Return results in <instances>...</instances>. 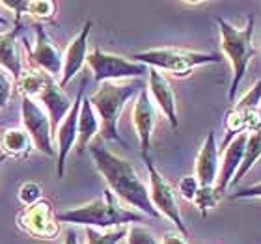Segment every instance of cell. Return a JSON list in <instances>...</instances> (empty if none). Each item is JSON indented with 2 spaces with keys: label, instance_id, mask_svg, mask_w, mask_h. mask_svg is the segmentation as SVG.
Wrapping results in <instances>:
<instances>
[{
  "label": "cell",
  "instance_id": "cell-27",
  "mask_svg": "<svg viewBox=\"0 0 261 244\" xmlns=\"http://www.w3.org/2000/svg\"><path fill=\"white\" fill-rule=\"evenodd\" d=\"M218 198H220V194L217 192V186H200L198 192H196V198L192 200V203L205 214L209 209L217 207Z\"/></svg>",
  "mask_w": 261,
  "mask_h": 244
},
{
  "label": "cell",
  "instance_id": "cell-32",
  "mask_svg": "<svg viewBox=\"0 0 261 244\" xmlns=\"http://www.w3.org/2000/svg\"><path fill=\"white\" fill-rule=\"evenodd\" d=\"M64 244H81L79 242V237H76V233L73 231V229H67V231H65Z\"/></svg>",
  "mask_w": 261,
  "mask_h": 244
},
{
  "label": "cell",
  "instance_id": "cell-25",
  "mask_svg": "<svg viewBox=\"0 0 261 244\" xmlns=\"http://www.w3.org/2000/svg\"><path fill=\"white\" fill-rule=\"evenodd\" d=\"M17 200L22 207L36 205L38 201L43 200V186L36 181H24L17 190Z\"/></svg>",
  "mask_w": 261,
  "mask_h": 244
},
{
  "label": "cell",
  "instance_id": "cell-21",
  "mask_svg": "<svg viewBox=\"0 0 261 244\" xmlns=\"http://www.w3.org/2000/svg\"><path fill=\"white\" fill-rule=\"evenodd\" d=\"M261 158V125L256 130L248 132V138H246V147H245V157H243V162H241V168L235 175V179L231 184H237L239 181L245 179V175L254 168V164Z\"/></svg>",
  "mask_w": 261,
  "mask_h": 244
},
{
  "label": "cell",
  "instance_id": "cell-10",
  "mask_svg": "<svg viewBox=\"0 0 261 244\" xmlns=\"http://www.w3.org/2000/svg\"><path fill=\"white\" fill-rule=\"evenodd\" d=\"M22 43L27 47V55L32 60V64L38 67V71L45 73L50 78H58L62 76V67H64V52L55 45L50 39L43 24H36V41L34 47H30L27 38H22Z\"/></svg>",
  "mask_w": 261,
  "mask_h": 244
},
{
  "label": "cell",
  "instance_id": "cell-12",
  "mask_svg": "<svg viewBox=\"0 0 261 244\" xmlns=\"http://www.w3.org/2000/svg\"><path fill=\"white\" fill-rule=\"evenodd\" d=\"M130 118H133V127H135L138 144H140V155L142 157H149L153 130L157 125V110H155V104H153L151 97L147 93V88H144L136 95Z\"/></svg>",
  "mask_w": 261,
  "mask_h": 244
},
{
  "label": "cell",
  "instance_id": "cell-4",
  "mask_svg": "<svg viewBox=\"0 0 261 244\" xmlns=\"http://www.w3.org/2000/svg\"><path fill=\"white\" fill-rule=\"evenodd\" d=\"M218 24V32H220V49L224 56L231 64V84H229L228 99L229 103L235 101V95L239 92V86L243 78H245L248 65L252 58L257 55V49L254 47V28H256V17L248 15V21L243 28L233 26L224 17H215Z\"/></svg>",
  "mask_w": 261,
  "mask_h": 244
},
{
  "label": "cell",
  "instance_id": "cell-33",
  "mask_svg": "<svg viewBox=\"0 0 261 244\" xmlns=\"http://www.w3.org/2000/svg\"><path fill=\"white\" fill-rule=\"evenodd\" d=\"M8 24H10V21H8V19H6V17L0 13V26H8Z\"/></svg>",
  "mask_w": 261,
  "mask_h": 244
},
{
  "label": "cell",
  "instance_id": "cell-2",
  "mask_svg": "<svg viewBox=\"0 0 261 244\" xmlns=\"http://www.w3.org/2000/svg\"><path fill=\"white\" fill-rule=\"evenodd\" d=\"M58 222L105 231V229L127 228L130 224H140L144 222V214L121 207L118 203V198L110 190H105L95 200L58 212Z\"/></svg>",
  "mask_w": 261,
  "mask_h": 244
},
{
  "label": "cell",
  "instance_id": "cell-3",
  "mask_svg": "<svg viewBox=\"0 0 261 244\" xmlns=\"http://www.w3.org/2000/svg\"><path fill=\"white\" fill-rule=\"evenodd\" d=\"M144 90L140 80H120V82H103L97 90L90 95L95 114L101 121V136L109 142H118L127 147V142L120 136L118 123H120L121 112L130 99L136 97Z\"/></svg>",
  "mask_w": 261,
  "mask_h": 244
},
{
  "label": "cell",
  "instance_id": "cell-18",
  "mask_svg": "<svg viewBox=\"0 0 261 244\" xmlns=\"http://www.w3.org/2000/svg\"><path fill=\"white\" fill-rule=\"evenodd\" d=\"M19 34H21V24H15V28L10 32L0 34V69L6 71L15 82L24 73L19 52Z\"/></svg>",
  "mask_w": 261,
  "mask_h": 244
},
{
  "label": "cell",
  "instance_id": "cell-30",
  "mask_svg": "<svg viewBox=\"0 0 261 244\" xmlns=\"http://www.w3.org/2000/svg\"><path fill=\"white\" fill-rule=\"evenodd\" d=\"M250 198H261V181L256 184H250V186H246V188H241L237 192L229 196V200L235 201V200H250Z\"/></svg>",
  "mask_w": 261,
  "mask_h": 244
},
{
  "label": "cell",
  "instance_id": "cell-19",
  "mask_svg": "<svg viewBox=\"0 0 261 244\" xmlns=\"http://www.w3.org/2000/svg\"><path fill=\"white\" fill-rule=\"evenodd\" d=\"M32 149V140L22 127H6L0 130V155L6 158H27Z\"/></svg>",
  "mask_w": 261,
  "mask_h": 244
},
{
  "label": "cell",
  "instance_id": "cell-16",
  "mask_svg": "<svg viewBox=\"0 0 261 244\" xmlns=\"http://www.w3.org/2000/svg\"><path fill=\"white\" fill-rule=\"evenodd\" d=\"M38 103L43 106V110L47 112V116H49L50 127H53V134H55V130L58 129V125L64 121L65 116L69 114L71 106H73V101L67 97L65 90H62L60 84H58L55 78H49L43 88V92L39 93Z\"/></svg>",
  "mask_w": 261,
  "mask_h": 244
},
{
  "label": "cell",
  "instance_id": "cell-11",
  "mask_svg": "<svg viewBox=\"0 0 261 244\" xmlns=\"http://www.w3.org/2000/svg\"><path fill=\"white\" fill-rule=\"evenodd\" d=\"M86 92V80H82L79 93H76L73 106H71L69 114L65 116L64 121L58 125L55 130V140H56V175L64 177L65 174V160L69 157V153L76 146V134H79V114H81V104Z\"/></svg>",
  "mask_w": 261,
  "mask_h": 244
},
{
  "label": "cell",
  "instance_id": "cell-31",
  "mask_svg": "<svg viewBox=\"0 0 261 244\" xmlns=\"http://www.w3.org/2000/svg\"><path fill=\"white\" fill-rule=\"evenodd\" d=\"M159 244H189V240H187V237L177 233V231H168V233L163 235V239H161Z\"/></svg>",
  "mask_w": 261,
  "mask_h": 244
},
{
  "label": "cell",
  "instance_id": "cell-7",
  "mask_svg": "<svg viewBox=\"0 0 261 244\" xmlns=\"http://www.w3.org/2000/svg\"><path fill=\"white\" fill-rule=\"evenodd\" d=\"M142 160H144L147 174H149V200H151L155 211L174 224L177 233H181L183 237H189V228H187L185 220L181 216L179 203H177V196H175L174 186L164 179V175L159 172V168L153 162L151 155L149 157H142Z\"/></svg>",
  "mask_w": 261,
  "mask_h": 244
},
{
  "label": "cell",
  "instance_id": "cell-26",
  "mask_svg": "<svg viewBox=\"0 0 261 244\" xmlns=\"http://www.w3.org/2000/svg\"><path fill=\"white\" fill-rule=\"evenodd\" d=\"M125 240L127 244H159L155 233L149 228L142 226V224H130V226H127Z\"/></svg>",
  "mask_w": 261,
  "mask_h": 244
},
{
  "label": "cell",
  "instance_id": "cell-34",
  "mask_svg": "<svg viewBox=\"0 0 261 244\" xmlns=\"http://www.w3.org/2000/svg\"><path fill=\"white\" fill-rule=\"evenodd\" d=\"M6 160H8V158H6L4 155H0V164H2V162H6Z\"/></svg>",
  "mask_w": 261,
  "mask_h": 244
},
{
  "label": "cell",
  "instance_id": "cell-22",
  "mask_svg": "<svg viewBox=\"0 0 261 244\" xmlns=\"http://www.w3.org/2000/svg\"><path fill=\"white\" fill-rule=\"evenodd\" d=\"M50 76H47L41 71H27L22 73V76L15 82V88L22 93V97L38 99L39 93L43 92L45 84Z\"/></svg>",
  "mask_w": 261,
  "mask_h": 244
},
{
  "label": "cell",
  "instance_id": "cell-9",
  "mask_svg": "<svg viewBox=\"0 0 261 244\" xmlns=\"http://www.w3.org/2000/svg\"><path fill=\"white\" fill-rule=\"evenodd\" d=\"M17 226L21 231L39 240H55L60 235V222L55 205L49 200H41L36 205L22 207L17 212Z\"/></svg>",
  "mask_w": 261,
  "mask_h": 244
},
{
  "label": "cell",
  "instance_id": "cell-29",
  "mask_svg": "<svg viewBox=\"0 0 261 244\" xmlns=\"http://www.w3.org/2000/svg\"><path fill=\"white\" fill-rule=\"evenodd\" d=\"M177 188H179L181 198L192 201L196 198L198 188H200V183H198V179H196L194 175H187V177H183V179L179 181V186H177Z\"/></svg>",
  "mask_w": 261,
  "mask_h": 244
},
{
  "label": "cell",
  "instance_id": "cell-20",
  "mask_svg": "<svg viewBox=\"0 0 261 244\" xmlns=\"http://www.w3.org/2000/svg\"><path fill=\"white\" fill-rule=\"evenodd\" d=\"M97 134H101V121H99V116L95 114L90 99L84 95L81 104V114H79V134H76V153L82 155L86 151L92 140Z\"/></svg>",
  "mask_w": 261,
  "mask_h": 244
},
{
  "label": "cell",
  "instance_id": "cell-15",
  "mask_svg": "<svg viewBox=\"0 0 261 244\" xmlns=\"http://www.w3.org/2000/svg\"><path fill=\"white\" fill-rule=\"evenodd\" d=\"M248 132H241L229 142L228 146H224L222 160H220V170H218V179H217V192L220 196L228 190V186L233 183L235 175L239 172L243 157H245V147Z\"/></svg>",
  "mask_w": 261,
  "mask_h": 244
},
{
  "label": "cell",
  "instance_id": "cell-1",
  "mask_svg": "<svg viewBox=\"0 0 261 244\" xmlns=\"http://www.w3.org/2000/svg\"><path fill=\"white\" fill-rule=\"evenodd\" d=\"M88 149L95 164V170L103 175L105 183L109 184V190L118 200L133 207L136 212H140L144 216H161L149 200V188L140 179L138 172L127 158H121L120 155H116L99 144H93Z\"/></svg>",
  "mask_w": 261,
  "mask_h": 244
},
{
  "label": "cell",
  "instance_id": "cell-6",
  "mask_svg": "<svg viewBox=\"0 0 261 244\" xmlns=\"http://www.w3.org/2000/svg\"><path fill=\"white\" fill-rule=\"evenodd\" d=\"M88 67L92 71L93 80L99 84L103 82H120V80H140L146 75L149 67L129 60L125 56L105 52L103 49L95 47L88 52Z\"/></svg>",
  "mask_w": 261,
  "mask_h": 244
},
{
  "label": "cell",
  "instance_id": "cell-24",
  "mask_svg": "<svg viewBox=\"0 0 261 244\" xmlns=\"http://www.w3.org/2000/svg\"><path fill=\"white\" fill-rule=\"evenodd\" d=\"M27 13L34 17L36 21H39V24L49 22L56 15V2H53V0H32V2H28Z\"/></svg>",
  "mask_w": 261,
  "mask_h": 244
},
{
  "label": "cell",
  "instance_id": "cell-5",
  "mask_svg": "<svg viewBox=\"0 0 261 244\" xmlns=\"http://www.w3.org/2000/svg\"><path fill=\"white\" fill-rule=\"evenodd\" d=\"M135 62L149 69L166 71L175 76H189L196 67L220 64L222 58L217 52H200V50L175 49V47H159L135 52L130 56Z\"/></svg>",
  "mask_w": 261,
  "mask_h": 244
},
{
  "label": "cell",
  "instance_id": "cell-23",
  "mask_svg": "<svg viewBox=\"0 0 261 244\" xmlns=\"http://www.w3.org/2000/svg\"><path fill=\"white\" fill-rule=\"evenodd\" d=\"M127 228L114 229H93L86 228V244H120L125 239Z\"/></svg>",
  "mask_w": 261,
  "mask_h": 244
},
{
  "label": "cell",
  "instance_id": "cell-14",
  "mask_svg": "<svg viewBox=\"0 0 261 244\" xmlns=\"http://www.w3.org/2000/svg\"><path fill=\"white\" fill-rule=\"evenodd\" d=\"M92 24H93L92 21L84 22L81 32L71 39L67 49L64 50V67H62V76L60 80H58L62 90L81 73V69L86 64L88 52H90L88 50V38H90V32H92Z\"/></svg>",
  "mask_w": 261,
  "mask_h": 244
},
{
  "label": "cell",
  "instance_id": "cell-8",
  "mask_svg": "<svg viewBox=\"0 0 261 244\" xmlns=\"http://www.w3.org/2000/svg\"><path fill=\"white\" fill-rule=\"evenodd\" d=\"M21 127L28 132L34 144V149L43 153L47 157H56L55 134L50 120L43 106L30 97H22L21 103Z\"/></svg>",
  "mask_w": 261,
  "mask_h": 244
},
{
  "label": "cell",
  "instance_id": "cell-17",
  "mask_svg": "<svg viewBox=\"0 0 261 244\" xmlns=\"http://www.w3.org/2000/svg\"><path fill=\"white\" fill-rule=\"evenodd\" d=\"M220 170V158H218V147L215 140V132H207L205 140L201 144L198 157H196V179L200 186H215Z\"/></svg>",
  "mask_w": 261,
  "mask_h": 244
},
{
  "label": "cell",
  "instance_id": "cell-13",
  "mask_svg": "<svg viewBox=\"0 0 261 244\" xmlns=\"http://www.w3.org/2000/svg\"><path fill=\"white\" fill-rule=\"evenodd\" d=\"M147 93L151 97L153 104H157L159 110L164 114V118L170 121V125L177 129L179 127V116H177V101L175 92L170 80L157 69L147 71Z\"/></svg>",
  "mask_w": 261,
  "mask_h": 244
},
{
  "label": "cell",
  "instance_id": "cell-28",
  "mask_svg": "<svg viewBox=\"0 0 261 244\" xmlns=\"http://www.w3.org/2000/svg\"><path fill=\"white\" fill-rule=\"evenodd\" d=\"M13 92H15V80L6 71L0 69V110L8 109Z\"/></svg>",
  "mask_w": 261,
  "mask_h": 244
}]
</instances>
